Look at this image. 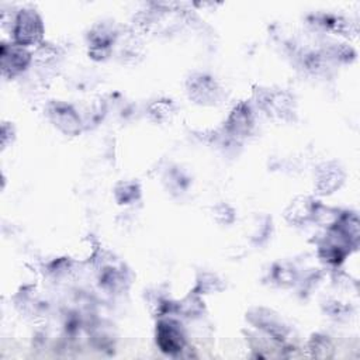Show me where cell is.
<instances>
[{
	"instance_id": "obj_1",
	"label": "cell",
	"mask_w": 360,
	"mask_h": 360,
	"mask_svg": "<svg viewBox=\"0 0 360 360\" xmlns=\"http://www.w3.org/2000/svg\"><path fill=\"white\" fill-rule=\"evenodd\" d=\"M11 41L28 46H38L44 41V21L39 13L32 7H22L14 13L10 22Z\"/></svg>"
},
{
	"instance_id": "obj_2",
	"label": "cell",
	"mask_w": 360,
	"mask_h": 360,
	"mask_svg": "<svg viewBox=\"0 0 360 360\" xmlns=\"http://www.w3.org/2000/svg\"><path fill=\"white\" fill-rule=\"evenodd\" d=\"M253 100L256 110L269 118L291 121L295 115V100L287 90L257 89Z\"/></svg>"
},
{
	"instance_id": "obj_3",
	"label": "cell",
	"mask_w": 360,
	"mask_h": 360,
	"mask_svg": "<svg viewBox=\"0 0 360 360\" xmlns=\"http://www.w3.org/2000/svg\"><path fill=\"white\" fill-rule=\"evenodd\" d=\"M186 91L188 98L198 105H218L225 98V89L211 75L195 72L186 80Z\"/></svg>"
},
{
	"instance_id": "obj_4",
	"label": "cell",
	"mask_w": 360,
	"mask_h": 360,
	"mask_svg": "<svg viewBox=\"0 0 360 360\" xmlns=\"http://www.w3.org/2000/svg\"><path fill=\"white\" fill-rule=\"evenodd\" d=\"M155 340L159 350L167 356H181L187 349V333L181 322L173 316L159 318L155 328Z\"/></svg>"
},
{
	"instance_id": "obj_5",
	"label": "cell",
	"mask_w": 360,
	"mask_h": 360,
	"mask_svg": "<svg viewBox=\"0 0 360 360\" xmlns=\"http://www.w3.org/2000/svg\"><path fill=\"white\" fill-rule=\"evenodd\" d=\"M248 322L280 345H285L291 329L276 311L266 307H255L246 312Z\"/></svg>"
},
{
	"instance_id": "obj_6",
	"label": "cell",
	"mask_w": 360,
	"mask_h": 360,
	"mask_svg": "<svg viewBox=\"0 0 360 360\" xmlns=\"http://www.w3.org/2000/svg\"><path fill=\"white\" fill-rule=\"evenodd\" d=\"M118 35L120 30L112 22L100 21L91 25L86 37L89 56L94 60L108 59L114 52Z\"/></svg>"
},
{
	"instance_id": "obj_7",
	"label": "cell",
	"mask_w": 360,
	"mask_h": 360,
	"mask_svg": "<svg viewBox=\"0 0 360 360\" xmlns=\"http://www.w3.org/2000/svg\"><path fill=\"white\" fill-rule=\"evenodd\" d=\"M45 114L51 121V124L63 135L76 136L84 128L80 112L66 101H60V100L49 101L46 104Z\"/></svg>"
},
{
	"instance_id": "obj_8",
	"label": "cell",
	"mask_w": 360,
	"mask_h": 360,
	"mask_svg": "<svg viewBox=\"0 0 360 360\" xmlns=\"http://www.w3.org/2000/svg\"><path fill=\"white\" fill-rule=\"evenodd\" d=\"M1 75L6 79L22 76L32 65V52L13 41L1 42Z\"/></svg>"
},
{
	"instance_id": "obj_9",
	"label": "cell",
	"mask_w": 360,
	"mask_h": 360,
	"mask_svg": "<svg viewBox=\"0 0 360 360\" xmlns=\"http://www.w3.org/2000/svg\"><path fill=\"white\" fill-rule=\"evenodd\" d=\"M63 51L51 42H42L35 46L32 52V65L34 73L39 80L52 79L62 66Z\"/></svg>"
},
{
	"instance_id": "obj_10",
	"label": "cell",
	"mask_w": 360,
	"mask_h": 360,
	"mask_svg": "<svg viewBox=\"0 0 360 360\" xmlns=\"http://www.w3.org/2000/svg\"><path fill=\"white\" fill-rule=\"evenodd\" d=\"M255 127H256L255 107L248 101H240L229 112L222 129L236 141L242 142L249 135H252Z\"/></svg>"
},
{
	"instance_id": "obj_11",
	"label": "cell",
	"mask_w": 360,
	"mask_h": 360,
	"mask_svg": "<svg viewBox=\"0 0 360 360\" xmlns=\"http://www.w3.org/2000/svg\"><path fill=\"white\" fill-rule=\"evenodd\" d=\"M345 179L346 173L343 167L335 160H328L315 167L314 188L318 194L328 195L340 188Z\"/></svg>"
},
{
	"instance_id": "obj_12",
	"label": "cell",
	"mask_w": 360,
	"mask_h": 360,
	"mask_svg": "<svg viewBox=\"0 0 360 360\" xmlns=\"http://www.w3.org/2000/svg\"><path fill=\"white\" fill-rule=\"evenodd\" d=\"M319 201L309 195L295 197L284 211V218L288 224L295 226H304L309 222H315Z\"/></svg>"
},
{
	"instance_id": "obj_13",
	"label": "cell",
	"mask_w": 360,
	"mask_h": 360,
	"mask_svg": "<svg viewBox=\"0 0 360 360\" xmlns=\"http://www.w3.org/2000/svg\"><path fill=\"white\" fill-rule=\"evenodd\" d=\"M142 191L138 181L122 180L114 187V198L120 205H129L141 200Z\"/></svg>"
},
{
	"instance_id": "obj_14",
	"label": "cell",
	"mask_w": 360,
	"mask_h": 360,
	"mask_svg": "<svg viewBox=\"0 0 360 360\" xmlns=\"http://www.w3.org/2000/svg\"><path fill=\"white\" fill-rule=\"evenodd\" d=\"M270 278L278 287L287 288V287H292V285L298 284L300 274H298L297 269L290 263H276L271 267Z\"/></svg>"
},
{
	"instance_id": "obj_15",
	"label": "cell",
	"mask_w": 360,
	"mask_h": 360,
	"mask_svg": "<svg viewBox=\"0 0 360 360\" xmlns=\"http://www.w3.org/2000/svg\"><path fill=\"white\" fill-rule=\"evenodd\" d=\"M148 117L158 124H166L170 122L173 115L176 114V105L172 100L160 98L152 101L146 108Z\"/></svg>"
},
{
	"instance_id": "obj_16",
	"label": "cell",
	"mask_w": 360,
	"mask_h": 360,
	"mask_svg": "<svg viewBox=\"0 0 360 360\" xmlns=\"http://www.w3.org/2000/svg\"><path fill=\"white\" fill-rule=\"evenodd\" d=\"M204 311H205V307H204V301L201 300V295L193 291L186 298L177 302L176 314L188 319H197L202 316Z\"/></svg>"
},
{
	"instance_id": "obj_17",
	"label": "cell",
	"mask_w": 360,
	"mask_h": 360,
	"mask_svg": "<svg viewBox=\"0 0 360 360\" xmlns=\"http://www.w3.org/2000/svg\"><path fill=\"white\" fill-rule=\"evenodd\" d=\"M307 350L312 357H321V359H328L333 356L335 346L332 340L326 335L315 333L311 336L307 345Z\"/></svg>"
},
{
	"instance_id": "obj_18",
	"label": "cell",
	"mask_w": 360,
	"mask_h": 360,
	"mask_svg": "<svg viewBox=\"0 0 360 360\" xmlns=\"http://www.w3.org/2000/svg\"><path fill=\"white\" fill-rule=\"evenodd\" d=\"M224 288H225V285H224L222 280L218 277V274L211 273V271H202L197 277L194 291L201 295V294L218 292V291H222Z\"/></svg>"
},
{
	"instance_id": "obj_19",
	"label": "cell",
	"mask_w": 360,
	"mask_h": 360,
	"mask_svg": "<svg viewBox=\"0 0 360 360\" xmlns=\"http://www.w3.org/2000/svg\"><path fill=\"white\" fill-rule=\"evenodd\" d=\"M270 235H271V218L264 215L259 218L255 225V229L252 233V242L255 245H262L269 239Z\"/></svg>"
},
{
	"instance_id": "obj_20",
	"label": "cell",
	"mask_w": 360,
	"mask_h": 360,
	"mask_svg": "<svg viewBox=\"0 0 360 360\" xmlns=\"http://www.w3.org/2000/svg\"><path fill=\"white\" fill-rule=\"evenodd\" d=\"M212 217L218 224H225L229 225L235 221V211L229 204L219 202L218 205L214 207L212 210Z\"/></svg>"
},
{
	"instance_id": "obj_21",
	"label": "cell",
	"mask_w": 360,
	"mask_h": 360,
	"mask_svg": "<svg viewBox=\"0 0 360 360\" xmlns=\"http://www.w3.org/2000/svg\"><path fill=\"white\" fill-rule=\"evenodd\" d=\"M14 138H15L14 127L11 125V122L3 121V124H1V148L6 149L8 143H13Z\"/></svg>"
}]
</instances>
